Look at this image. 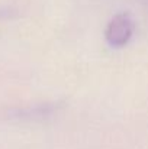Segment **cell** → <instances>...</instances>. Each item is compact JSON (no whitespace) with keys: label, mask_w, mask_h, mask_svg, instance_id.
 <instances>
[{"label":"cell","mask_w":148,"mask_h":149,"mask_svg":"<svg viewBox=\"0 0 148 149\" xmlns=\"http://www.w3.org/2000/svg\"><path fill=\"white\" fill-rule=\"evenodd\" d=\"M134 33V20L128 13L116 15L106 26V41L113 48L125 47Z\"/></svg>","instance_id":"cell-1"}]
</instances>
